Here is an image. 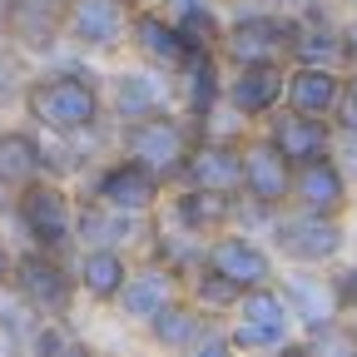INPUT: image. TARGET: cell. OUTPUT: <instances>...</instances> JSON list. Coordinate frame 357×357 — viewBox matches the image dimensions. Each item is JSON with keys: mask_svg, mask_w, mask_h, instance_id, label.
<instances>
[{"mask_svg": "<svg viewBox=\"0 0 357 357\" xmlns=\"http://www.w3.org/2000/svg\"><path fill=\"white\" fill-rule=\"evenodd\" d=\"M144 328H149V337H154L159 347H169V352H194L199 337L208 333V312H204L194 298H174L169 307L154 312Z\"/></svg>", "mask_w": 357, "mask_h": 357, "instance_id": "22", "label": "cell"}, {"mask_svg": "<svg viewBox=\"0 0 357 357\" xmlns=\"http://www.w3.org/2000/svg\"><path fill=\"white\" fill-rule=\"evenodd\" d=\"M238 283H229L218 273V268H208L204 258H199V273H194V303L204 307V312H229L234 303H238Z\"/></svg>", "mask_w": 357, "mask_h": 357, "instance_id": "28", "label": "cell"}, {"mask_svg": "<svg viewBox=\"0 0 357 357\" xmlns=\"http://www.w3.org/2000/svg\"><path fill=\"white\" fill-rule=\"evenodd\" d=\"M10 273H15V253L6 248V238H0V288H10Z\"/></svg>", "mask_w": 357, "mask_h": 357, "instance_id": "31", "label": "cell"}, {"mask_svg": "<svg viewBox=\"0 0 357 357\" xmlns=\"http://www.w3.org/2000/svg\"><path fill=\"white\" fill-rule=\"evenodd\" d=\"M65 10H70V0H6L0 25L20 50H50L65 35Z\"/></svg>", "mask_w": 357, "mask_h": 357, "instance_id": "16", "label": "cell"}, {"mask_svg": "<svg viewBox=\"0 0 357 357\" xmlns=\"http://www.w3.org/2000/svg\"><path fill=\"white\" fill-rule=\"evenodd\" d=\"M164 15L184 30V40L194 50H218L223 40V20H218V0H164Z\"/></svg>", "mask_w": 357, "mask_h": 357, "instance_id": "25", "label": "cell"}, {"mask_svg": "<svg viewBox=\"0 0 357 357\" xmlns=\"http://www.w3.org/2000/svg\"><path fill=\"white\" fill-rule=\"evenodd\" d=\"M25 114L50 134H84L105 119V95L95 79H84L75 70L35 75L25 84Z\"/></svg>", "mask_w": 357, "mask_h": 357, "instance_id": "1", "label": "cell"}, {"mask_svg": "<svg viewBox=\"0 0 357 357\" xmlns=\"http://www.w3.org/2000/svg\"><path fill=\"white\" fill-rule=\"evenodd\" d=\"M352 204H357V199H352Z\"/></svg>", "mask_w": 357, "mask_h": 357, "instance_id": "36", "label": "cell"}, {"mask_svg": "<svg viewBox=\"0 0 357 357\" xmlns=\"http://www.w3.org/2000/svg\"><path fill=\"white\" fill-rule=\"evenodd\" d=\"M45 174V149L30 129H0V189H25Z\"/></svg>", "mask_w": 357, "mask_h": 357, "instance_id": "24", "label": "cell"}, {"mask_svg": "<svg viewBox=\"0 0 357 357\" xmlns=\"http://www.w3.org/2000/svg\"><path fill=\"white\" fill-rule=\"evenodd\" d=\"M10 293H20L40 318H70V307L79 298V278L60 263V253L30 248L25 258H15L10 273Z\"/></svg>", "mask_w": 357, "mask_h": 357, "instance_id": "4", "label": "cell"}, {"mask_svg": "<svg viewBox=\"0 0 357 357\" xmlns=\"http://www.w3.org/2000/svg\"><path fill=\"white\" fill-rule=\"evenodd\" d=\"M204 263L218 268L229 283L238 288H258V283H273V253H268L263 243H253L248 234H213L204 243Z\"/></svg>", "mask_w": 357, "mask_h": 357, "instance_id": "12", "label": "cell"}, {"mask_svg": "<svg viewBox=\"0 0 357 357\" xmlns=\"http://www.w3.org/2000/svg\"><path fill=\"white\" fill-rule=\"evenodd\" d=\"M347 95L357 100V65H352V75H347Z\"/></svg>", "mask_w": 357, "mask_h": 357, "instance_id": "32", "label": "cell"}, {"mask_svg": "<svg viewBox=\"0 0 357 357\" xmlns=\"http://www.w3.org/2000/svg\"><path fill=\"white\" fill-rule=\"evenodd\" d=\"M129 40H134V50H139L154 70H164V75H178V70L194 60V45L184 40V30H178L169 15H159L154 6L149 10H134Z\"/></svg>", "mask_w": 357, "mask_h": 357, "instance_id": "15", "label": "cell"}, {"mask_svg": "<svg viewBox=\"0 0 357 357\" xmlns=\"http://www.w3.org/2000/svg\"><path fill=\"white\" fill-rule=\"evenodd\" d=\"M184 79V100H189V114L204 119L218 100H223V75H218V50H194V60L178 70Z\"/></svg>", "mask_w": 357, "mask_h": 357, "instance_id": "27", "label": "cell"}, {"mask_svg": "<svg viewBox=\"0 0 357 357\" xmlns=\"http://www.w3.org/2000/svg\"><path fill=\"white\" fill-rule=\"evenodd\" d=\"M189 149H194V134L174 109H154V114H139L124 124V154L134 164H144L149 174H159L164 184L184 174Z\"/></svg>", "mask_w": 357, "mask_h": 357, "instance_id": "2", "label": "cell"}, {"mask_svg": "<svg viewBox=\"0 0 357 357\" xmlns=\"http://www.w3.org/2000/svg\"><path fill=\"white\" fill-rule=\"evenodd\" d=\"M347 204H352V178H347V169L333 154H318V159H307V164H293V208L342 218Z\"/></svg>", "mask_w": 357, "mask_h": 357, "instance_id": "10", "label": "cell"}, {"mask_svg": "<svg viewBox=\"0 0 357 357\" xmlns=\"http://www.w3.org/2000/svg\"><path fill=\"white\" fill-rule=\"evenodd\" d=\"M283 84H288V70L283 60H248V65H234V75L223 79V105L243 119H268L278 105H283Z\"/></svg>", "mask_w": 357, "mask_h": 357, "instance_id": "9", "label": "cell"}, {"mask_svg": "<svg viewBox=\"0 0 357 357\" xmlns=\"http://www.w3.org/2000/svg\"><path fill=\"white\" fill-rule=\"evenodd\" d=\"M184 184L194 189H213V194H243V144L229 139H194L189 159H184Z\"/></svg>", "mask_w": 357, "mask_h": 357, "instance_id": "13", "label": "cell"}, {"mask_svg": "<svg viewBox=\"0 0 357 357\" xmlns=\"http://www.w3.org/2000/svg\"><path fill=\"white\" fill-rule=\"evenodd\" d=\"M333 293H337V307H342V312H357V258L333 278Z\"/></svg>", "mask_w": 357, "mask_h": 357, "instance_id": "30", "label": "cell"}, {"mask_svg": "<svg viewBox=\"0 0 357 357\" xmlns=\"http://www.w3.org/2000/svg\"><path fill=\"white\" fill-rule=\"evenodd\" d=\"M129 20H134L129 0H70L65 35L84 50H119L129 40Z\"/></svg>", "mask_w": 357, "mask_h": 357, "instance_id": "11", "label": "cell"}, {"mask_svg": "<svg viewBox=\"0 0 357 357\" xmlns=\"http://www.w3.org/2000/svg\"><path fill=\"white\" fill-rule=\"evenodd\" d=\"M298 65H342L347 60V35L342 25L318 10V6H307L298 20H293V50H288Z\"/></svg>", "mask_w": 357, "mask_h": 357, "instance_id": "19", "label": "cell"}, {"mask_svg": "<svg viewBox=\"0 0 357 357\" xmlns=\"http://www.w3.org/2000/svg\"><path fill=\"white\" fill-rule=\"evenodd\" d=\"M129 6H134V10H149V6H159V0H129Z\"/></svg>", "mask_w": 357, "mask_h": 357, "instance_id": "33", "label": "cell"}, {"mask_svg": "<svg viewBox=\"0 0 357 357\" xmlns=\"http://www.w3.org/2000/svg\"><path fill=\"white\" fill-rule=\"evenodd\" d=\"M347 95V75H337V65H298L288 70V84H283V105L303 109V114H337Z\"/></svg>", "mask_w": 357, "mask_h": 357, "instance_id": "18", "label": "cell"}, {"mask_svg": "<svg viewBox=\"0 0 357 357\" xmlns=\"http://www.w3.org/2000/svg\"><path fill=\"white\" fill-rule=\"evenodd\" d=\"M243 199L258 213H278L293 204V159L268 134L243 144Z\"/></svg>", "mask_w": 357, "mask_h": 357, "instance_id": "6", "label": "cell"}, {"mask_svg": "<svg viewBox=\"0 0 357 357\" xmlns=\"http://www.w3.org/2000/svg\"><path fill=\"white\" fill-rule=\"evenodd\" d=\"M288 50H293V20L273 15V10H253V15L229 20V25H223V40H218V55H229L234 65L283 60Z\"/></svg>", "mask_w": 357, "mask_h": 357, "instance_id": "8", "label": "cell"}, {"mask_svg": "<svg viewBox=\"0 0 357 357\" xmlns=\"http://www.w3.org/2000/svg\"><path fill=\"white\" fill-rule=\"evenodd\" d=\"M288 342H293L288 328H258V323H243V318L229 328V347H238V352H278Z\"/></svg>", "mask_w": 357, "mask_h": 357, "instance_id": "29", "label": "cell"}, {"mask_svg": "<svg viewBox=\"0 0 357 357\" xmlns=\"http://www.w3.org/2000/svg\"><path fill=\"white\" fill-rule=\"evenodd\" d=\"M114 114L124 119H139V114H154V109H169V84H164V70H129L114 79V95H109Z\"/></svg>", "mask_w": 357, "mask_h": 357, "instance_id": "23", "label": "cell"}, {"mask_svg": "<svg viewBox=\"0 0 357 357\" xmlns=\"http://www.w3.org/2000/svg\"><path fill=\"white\" fill-rule=\"evenodd\" d=\"M234 194H213V189H194L184 184L174 194V218H178V229H184L189 238H213L229 229V218H234Z\"/></svg>", "mask_w": 357, "mask_h": 357, "instance_id": "21", "label": "cell"}, {"mask_svg": "<svg viewBox=\"0 0 357 357\" xmlns=\"http://www.w3.org/2000/svg\"><path fill=\"white\" fill-rule=\"evenodd\" d=\"M347 6H352V10H357V0H347Z\"/></svg>", "mask_w": 357, "mask_h": 357, "instance_id": "34", "label": "cell"}, {"mask_svg": "<svg viewBox=\"0 0 357 357\" xmlns=\"http://www.w3.org/2000/svg\"><path fill=\"white\" fill-rule=\"evenodd\" d=\"M15 218L30 238V248H45V253H65L75 243V218H79V204L50 184V178H30L25 189H15Z\"/></svg>", "mask_w": 357, "mask_h": 357, "instance_id": "3", "label": "cell"}, {"mask_svg": "<svg viewBox=\"0 0 357 357\" xmlns=\"http://www.w3.org/2000/svg\"><path fill=\"white\" fill-rule=\"evenodd\" d=\"M268 139H273L293 164H307V159H318V154H333L337 129L323 114H303L293 105H278L273 114H268Z\"/></svg>", "mask_w": 357, "mask_h": 357, "instance_id": "14", "label": "cell"}, {"mask_svg": "<svg viewBox=\"0 0 357 357\" xmlns=\"http://www.w3.org/2000/svg\"><path fill=\"white\" fill-rule=\"evenodd\" d=\"M129 258L119 253V243H89L84 248V258H79V268H75V278H79V293L89 298V303H114L119 298V288L129 283Z\"/></svg>", "mask_w": 357, "mask_h": 357, "instance_id": "20", "label": "cell"}, {"mask_svg": "<svg viewBox=\"0 0 357 357\" xmlns=\"http://www.w3.org/2000/svg\"><path fill=\"white\" fill-rule=\"evenodd\" d=\"M283 298L293 307V318H303L307 328H323L337 318V293H333V278H288L283 283Z\"/></svg>", "mask_w": 357, "mask_h": 357, "instance_id": "26", "label": "cell"}, {"mask_svg": "<svg viewBox=\"0 0 357 357\" xmlns=\"http://www.w3.org/2000/svg\"><path fill=\"white\" fill-rule=\"evenodd\" d=\"M0 6H6V0H0Z\"/></svg>", "mask_w": 357, "mask_h": 357, "instance_id": "35", "label": "cell"}, {"mask_svg": "<svg viewBox=\"0 0 357 357\" xmlns=\"http://www.w3.org/2000/svg\"><path fill=\"white\" fill-rule=\"evenodd\" d=\"M347 234H342V218L333 213H307V208H293V213H273V248L303 268H318V263H333L342 253Z\"/></svg>", "mask_w": 357, "mask_h": 357, "instance_id": "5", "label": "cell"}, {"mask_svg": "<svg viewBox=\"0 0 357 357\" xmlns=\"http://www.w3.org/2000/svg\"><path fill=\"white\" fill-rule=\"evenodd\" d=\"M89 199L105 204V208H114V213H144V218H149V213L159 208V199H164V178L149 174L144 164H134V159L124 154V159H114V164H105V169L95 174Z\"/></svg>", "mask_w": 357, "mask_h": 357, "instance_id": "7", "label": "cell"}, {"mask_svg": "<svg viewBox=\"0 0 357 357\" xmlns=\"http://www.w3.org/2000/svg\"><path fill=\"white\" fill-rule=\"evenodd\" d=\"M178 298V268H169L164 258L159 263H144V268H134L129 273V283L119 288V298H114V307L124 312L129 323H149L159 307H169Z\"/></svg>", "mask_w": 357, "mask_h": 357, "instance_id": "17", "label": "cell"}]
</instances>
